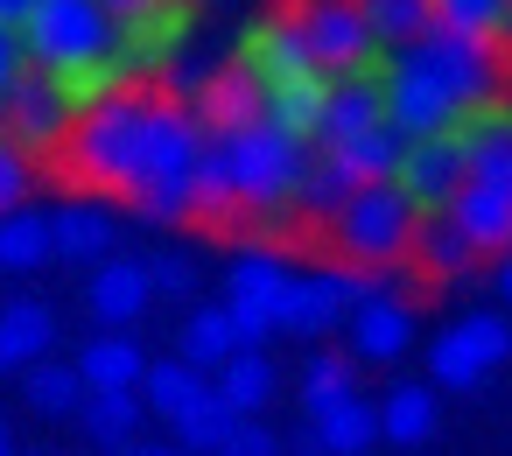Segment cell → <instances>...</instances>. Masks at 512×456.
<instances>
[{
  "label": "cell",
  "mask_w": 512,
  "mask_h": 456,
  "mask_svg": "<svg viewBox=\"0 0 512 456\" xmlns=\"http://www.w3.org/2000/svg\"><path fill=\"white\" fill-rule=\"evenodd\" d=\"M393 183H400V197H407L414 211H442V204L456 197V183H463V141H456V134H421V141H407Z\"/></svg>",
  "instance_id": "2e32d148"
},
{
  "label": "cell",
  "mask_w": 512,
  "mask_h": 456,
  "mask_svg": "<svg viewBox=\"0 0 512 456\" xmlns=\"http://www.w3.org/2000/svg\"><path fill=\"white\" fill-rule=\"evenodd\" d=\"M29 8H36V0H0V29H15V22H22Z\"/></svg>",
  "instance_id": "ee69618b"
},
{
  "label": "cell",
  "mask_w": 512,
  "mask_h": 456,
  "mask_svg": "<svg viewBox=\"0 0 512 456\" xmlns=\"http://www.w3.org/2000/svg\"><path fill=\"white\" fill-rule=\"evenodd\" d=\"M337 330H344V351H351L358 365H393V358H407V344H414V302H400V295L386 288V295H372V302H351V316H344Z\"/></svg>",
  "instance_id": "9a60e30c"
},
{
  "label": "cell",
  "mask_w": 512,
  "mask_h": 456,
  "mask_svg": "<svg viewBox=\"0 0 512 456\" xmlns=\"http://www.w3.org/2000/svg\"><path fill=\"white\" fill-rule=\"evenodd\" d=\"M386 120V92H379V64L372 71H337V78H323V106H316V148H337V141H351V134H365V127H379Z\"/></svg>",
  "instance_id": "5bb4252c"
},
{
  "label": "cell",
  "mask_w": 512,
  "mask_h": 456,
  "mask_svg": "<svg viewBox=\"0 0 512 456\" xmlns=\"http://www.w3.org/2000/svg\"><path fill=\"white\" fill-rule=\"evenodd\" d=\"M141 407L155 414V421H176L190 400H204L211 393V372H197V365H183V358H155L148 372H141Z\"/></svg>",
  "instance_id": "4dcf8cb0"
},
{
  "label": "cell",
  "mask_w": 512,
  "mask_h": 456,
  "mask_svg": "<svg viewBox=\"0 0 512 456\" xmlns=\"http://www.w3.org/2000/svg\"><path fill=\"white\" fill-rule=\"evenodd\" d=\"M407 260H414L421 281H463V274L477 267V246H470L442 211H421V218H414V239H407Z\"/></svg>",
  "instance_id": "44dd1931"
},
{
  "label": "cell",
  "mask_w": 512,
  "mask_h": 456,
  "mask_svg": "<svg viewBox=\"0 0 512 456\" xmlns=\"http://www.w3.org/2000/svg\"><path fill=\"white\" fill-rule=\"evenodd\" d=\"M512 358V323L491 316V309H470L456 316L435 344H428V386L435 393H470L484 386V372H498Z\"/></svg>",
  "instance_id": "9c48e42d"
},
{
  "label": "cell",
  "mask_w": 512,
  "mask_h": 456,
  "mask_svg": "<svg viewBox=\"0 0 512 456\" xmlns=\"http://www.w3.org/2000/svg\"><path fill=\"white\" fill-rule=\"evenodd\" d=\"M134 456H183V449H134Z\"/></svg>",
  "instance_id": "bcb514c9"
},
{
  "label": "cell",
  "mask_w": 512,
  "mask_h": 456,
  "mask_svg": "<svg viewBox=\"0 0 512 456\" xmlns=\"http://www.w3.org/2000/svg\"><path fill=\"white\" fill-rule=\"evenodd\" d=\"M155 120H162V92L148 85H127L99 106H85L64 134V176L85 183L92 197H127L155 155Z\"/></svg>",
  "instance_id": "7a4b0ae2"
},
{
  "label": "cell",
  "mask_w": 512,
  "mask_h": 456,
  "mask_svg": "<svg viewBox=\"0 0 512 456\" xmlns=\"http://www.w3.org/2000/svg\"><path fill=\"white\" fill-rule=\"evenodd\" d=\"M288 22H295L309 64H316L323 78H337V71H372V64L386 57L351 0H288Z\"/></svg>",
  "instance_id": "30bf717a"
},
{
  "label": "cell",
  "mask_w": 512,
  "mask_h": 456,
  "mask_svg": "<svg viewBox=\"0 0 512 456\" xmlns=\"http://www.w3.org/2000/svg\"><path fill=\"white\" fill-rule=\"evenodd\" d=\"M71 365H78L85 393H120V386H141L148 351H141L127 330H99V337H85V351H78Z\"/></svg>",
  "instance_id": "cb8c5ba5"
},
{
  "label": "cell",
  "mask_w": 512,
  "mask_h": 456,
  "mask_svg": "<svg viewBox=\"0 0 512 456\" xmlns=\"http://www.w3.org/2000/svg\"><path fill=\"white\" fill-rule=\"evenodd\" d=\"M351 197V176H344V162L330 155V148H316L309 141V155H302V169H295V197H288V218H330L337 204Z\"/></svg>",
  "instance_id": "4316f807"
},
{
  "label": "cell",
  "mask_w": 512,
  "mask_h": 456,
  "mask_svg": "<svg viewBox=\"0 0 512 456\" xmlns=\"http://www.w3.org/2000/svg\"><path fill=\"white\" fill-rule=\"evenodd\" d=\"M0 456H15V435H8V414H0Z\"/></svg>",
  "instance_id": "f6af8a7d"
},
{
  "label": "cell",
  "mask_w": 512,
  "mask_h": 456,
  "mask_svg": "<svg viewBox=\"0 0 512 456\" xmlns=\"http://www.w3.org/2000/svg\"><path fill=\"white\" fill-rule=\"evenodd\" d=\"M190 120H197L204 134H232V127L260 120V85H253L239 64H218V71L204 78V92L190 99Z\"/></svg>",
  "instance_id": "ffe728a7"
},
{
  "label": "cell",
  "mask_w": 512,
  "mask_h": 456,
  "mask_svg": "<svg viewBox=\"0 0 512 456\" xmlns=\"http://www.w3.org/2000/svg\"><path fill=\"white\" fill-rule=\"evenodd\" d=\"M113 239H120V218H113L106 197H64V204L50 211V260L92 267V260L113 253Z\"/></svg>",
  "instance_id": "e0dca14e"
},
{
  "label": "cell",
  "mask_w": 512,
  "mask_h": 456,
  "mask_svg": "<svg viewBox=\"0 0 512 456\" xmlns=\"http://www.w3.org/2000/svg\"><path fill=\"white\" fill-rule=\"evenodd\" d=\"M232 351H239V330H232L225 302H197V309L183 316V330H176V358L197 365V372H218Z\"/></svg>",
  "instance_id": "83f0119b"
},
{
  "label": "cell",
  "mask_w": 512,
  "mask_h": 456,
  "mask_svg": "<svg viewBox=\"0 0 512 456\" xmlns=\"http://www.w3.org/2000/svg\"><path fill=\"white\" fill-rule=\"evenodd\" d=\"M211 393L232 407V414H260L274 393H281V372H274V358H267V344H239L218 372H211Z\"/></svg>",
  "instance_id": "d4e9b609"
},
{
  "label": "cell",
  "mask_w": 512,
  "mask_h": 456,
  "mask_svg": "<svg viewBox=\"0 0 512 456\" xmlns=\"http://www.w3.org/2000/svg\"><path fill=\"white\" fill-rule=\"evenodd\" d=\"M414 204L400 197V183H351V197L323 218L330 246L344 253V267H400L407 239H414Z\"/></svg>",
  "instance_id": "8992f818"
},
{
  "label": "cell",
  "mask_w": 512,
  "mask_h": 456,
  "mask_svg": "<svg viewBox=\"0 0 512 456\" xmlns=\"http://www.w3.org/2000/svg\"><path fill=\"white\" fill-rule=\"evenodd\" d=\"M330 155L344 162V176H351V183H393V169H400V155H407V134H400L393 120H379V127H365V134L337 141Z\"/></svg>",
  "instance_id": "f546056e"
},
{
  "label": "cell",
  "mask_w": 512,
  "mask_h": 456,
  "mask_svg": "<svg viewBox=\"0 0 512 456\" xmlns=\"http://www.w3.org/2000/svg\"><path fill=\"white\" fill-rule=\"evenodd\" d=\"M50 344H57V309L50 302H29V295L0 302V379L50 358Z\"/></svg>",
  "instance_id": "d6986e66"
},
{
  "label": "cell",
  "mask_w": 512,
  "mask_h": 456,
  "mask_svg": "<svg viewBox=\"0 0 512 456\" xmlns=\"http://www.w3.org/2000/svg\"><path fill=\"white\" fill-rule=\"evenodd\" d=\"M232 421H239V414H232L218 393H204V400H190L169 428H176V449H183V456H218V442L232 435Z\"/></svg>",
  "instance_id": "e575fe53"
},
{
  "label": "cell",
  "mask_w": 512,
  "mask_h": 456,
  "mask_svg": "<svg viewBox=\"0 0 512 456\" xmlns=\"http://www.w3.org/2000/svg\"><path fill=\"white\" fill-rule=\"evenodd\" d=\"M218 169H225V190L239 204V218H260V225H288V197H295V169L309 155V141L281 134L274 120H246L232 134H204Z\"/></svg>",
  "instance_id": "5b68a950"
},
{
  "label": "cell",
  "mask_w": 512,
  "mask_h": 456,
  "mask_svg": "<svg viewBox=\"0 0 512 456\" xmlns=\"http://www.w3.org/2000/svg\"><path fill=\"white\" fill-rule=\"evenodd\" d=\"M22 71H29V57H22V36H15V29H0V92H8Z\"/></svg>",
  "instance_id": "60d3db41"
},
{
  "label": "cell",
  "mask_w": 512,
  "mask_h": 456,
  "mask_svg": "<svg viewBox=\"0 0 512 456\" xmlns=\"http://www.w3.org/2000/svg\"><path fill=\"white\" fill-rule=\"evenodd\" d=\"M99 8L120 22V15H141V8H162V0H99Z\"/></svg>",
  "instance_id": "7bdbcfd3"
},
{
  "label": "cell",
  "mask_w": 512,
  "mask_h": 456,
  "mask_svg": "<svg viewBox=\"0 0 512 456\" xmlns=\"http://www.w3.org/2000/svg\"><path fill=\"white\" fill-rule=\"evenodd\" d=\"M78 428H85L106 456H134V442H141V428H148V407H141L134 386H120V393H85V400H78Z\"/></svg>",
  "instance_id": "7402d4cb"
},
{
  "label": "cell",
  "mask_w": 512,
  "mask_h": 456,
  "mask_svg": "<svg viewBox=\"0 0 512 456\" xmlns=\"http://www.w3.org/2000/svg\"><path fill=\"white\" fill-rule=\"evenodd\" d=\"M190 29H197V8L190 0H162V8H141V15H120L113 22V50L127 64V78H162L183 50H190Z\"/></svg>",
  "instance_id": "8fae6325"
},
{
  "label": "cell",
  "mask_w": 512,
  "mask_h": 456,
  "mask_svg": "<svg viewBox=\"0 0 512 456\" xmlns=\"http://www.w3.org/2000/svg\"><path fill=\"white\" fill-rule=\"evenodd\" d=\"M372 442H379V414H372L365 393H344V400L309 414V449L316 456H365Z\"/></svg>",
  "instance_id": "603a6c76"
},
{
  "label": "cell",
  "mask_w": 512,
  "mask_h": 456,
  "mask_svg": "<svg viewBox=\"0 0 512 456\" xmlns=\"http://www.w3.org/2000/svg\"><path fill=\"white\" fill-rule=\"evenodd\" d=\"M351 8L365 15V29H372L379 50H400L421 29H435V0H351Z\"/></svg>",
  "instance_id": "836d02e7"
},
{
  "label": "cell",
  "mask_w": 512,
  "mask_h": 456,
  "mask_svg": "<svg viewBox=\"0 0 512 456\" xmlns=\"http://www.w3.org/2000/svg\"><path fill=\"white\" fill-rule=\"evenodd\" d=\"M309 456H316V449H309Z\"/></svg>",
  "instance_id": "7dc6e473"
},
{
  "label": "cell",
  "mask_w": 512,
  "mask_h": 456,
  "mask_svg": "<svg viewBox=\"0 0 512 456\" xmlns=\"http://www.w3.org/2000/svg\"><path fill=\"white\" fill-rule=\"evenodd\" d=\"M491 260H498V274H491V281H498V302L512 309V246H505V253H491Z\"/></svg>",
  "instance_id": "b9f144b4"
},
{
  "label": "cell",
  "mask_w": 512,
  "mask_h": 456,
  "mask_svg": "<svg viewBox=\"0 0 512 456\" xmlns=\"http://www.w3.org/2000/svg\"><path fill=\"white\" fill-rule=\"evenodd\" d=\"M218 456H281V435H274L260 414H239V421H232V435L218 442Z\"/></svg>",
  "instance_id": "ab89813d"
},
{
  "label": "cell",
  "mask_w": 512,
  "mask_h": 456,
  "mask_svg": "<svg viewBox=\"0 0 512 456\" xmlns=\"http://www.w3.org/2000/svg\"><path fill=\"white\" fill-rule=\"evenodd\" d=\"M435 22L484 43H512V0H435Z\"/></svg>",
  "instance_id": "8d00e7d4"
},
{
  "label": "cell",
  "mask_w": 512,
  "mask_h": 456,
  "mask_svg": "<svg viewBox=\"0 0 512 456\" xmlns=\"http://www.w3.org/2000/svg\"><path fill=\"white\" fill-rule=\"evenodd\" d=\"M288 274H295V260H288L274 239H246V246L225 260V316H232L239 344H267V337H274V309H281Z\"/></svg>",
  "instance_id": "ba28073f"
},
{
  "label": "cell",
  "mask_w": 512,
  "mask_h": 456,
  "mask_svg": "<svg viewBox=\"0 0 512 456\" xmlns=\"http://www.w3.org/2000/svg\"><path fill=\"white\" fill-rule=\"evenodd\" d=\"M344 316H351V281H344V267H295L288 288H281V309H274V337L316 344V337H330Z\"/></svg>",
  "instance_id": "7c38bea8"
},
{
  "label": "cell",
  "mask_w": 512,
  "mask_h": 456,
  "mask_svg": "<svg viewBox=\"0 0 512 456\" xmlns=\"http://www.w3.org/2000/svg\"><path fill=\"white\" fill-rule=\"evenodd\" d=\"M22 400H29L43 421H71L78 400H85V379H78V365H64V358H36V365H22Z\"/></svg>",
  "instance_id": "d6a6232c"
},
{
  "label": "cell",
  "mask_w": 512,
  "mask_h": 456,
  "mask_svg": "<svg viewBox=\"0 0 512 456\" xmlns=\"http://www.w3.org/2000/svg\"><path fill=\"white\" fill-rule=\"evenodd\" d=\"M29 190H36V155H29V148H15L8 134H0V211L29 204Z\"/></svg>",
  "instance_id": "f35d334b"
},
{
  "label": "cell",
  "mask_w": 512,
  "mask_h": 456,
  "mask_svg": "<svg viewBox=\"0 0 512 456\" xmlns=\"http://www.w3.org/2000/svg\"><path fill=\"white\" fill-rule=\"evenodd\" d=\"M505 43H484V36H463V29H421L414 43L386 50L379 57V92H386V120L421 141V134H449L470 106H491L505 99Z\"/></svg>",
  "instance_id": "6da1fadb"
},
{
  "label": "cell",
  "mask_w": 512,
  "mask_h": 456,
  "mask_svg": "<svg viewBox=\"0 0 512 456\" xmlns=\"http://www.w3.org/2000/svg\"><path fill=\"white\" fill-rule=\"evenodd\" d=\"M372 414H379V442H393V449H421V442L435 435V386L393 379L386 400H372Z\"/></svg>",
  "instance_id": "484cf974"
},
{
  "label": "cell",
  "mask_w": 512,
  "mask_h": 456,
  "mask_svg": "<svg viewBox=\"0 0 512 456\" xmlns=\"http://www.w3.org/2000/svg\"><path fill=\"white\" fill-rule=\"evenodd\" d=\"M344 393H358V358L351 351H316L302 365V414H316V407H330Z\"/></svg>",
  "instance_id": "d590c367"
},
{
  "label": "cell",
  "mask_w": 512,
  "mask_h": 456,
  "mask_svg": "<svg viewBox=\"0 0 512 456\" xmlns=\"http://www.w3.org/2000/svg\"><path fill=\"white\" fill-rule=\"evenodd\" d=\"M134 78H127V64H120V50H99V57H85V64H71V71H50V92L71 106V120L85 113V106H99V99H113V92H127Z\"/></svg>",
  "instance_id": "f1b7e54d"
},
{
  "label": "cell",
  "mask_w": 512,
  "mask_h": 456,
  "mask_svg": "<svg viewBox=\"0 0 512 456\" xmlns=\"http://www.w3.org/2000/svg\"><path fill=\"white\" fill-rule=\"evenodd\" d=\"M0 134L15 148H29V155H57L64 134H71V106L50 92L43 71H22L8 92H0Z\"/></svg>",
  "instance_id": "4fadbf2b"
},
{
  "label": "cell",
  "mask_w": 512,
  "mask_h": 456,
  "mask_svg": "<svg viewBox=\"0 0 512 456\" xmlns=\"http://www.w3.org/2000/svg\"><path fill=\"white\" fill-rule=\"evenodd\" d=\"M141 267H148V288H155L162 302H190V295H197V253L162 246V253H148Z\"/></svg>",
  "instance_id": "74e56055"
},
{
  "label": "cell",
  "mask_w": 512,
  "mask_h": 456,
  "mask_svg": "<svg viewBox=\"0 0 512 456\" xmlns=\"http://www.w3.org/2000/svg\"><path fill=\"white\" fill-rule=\"evenodd\" d=\"M15 36H22L29 71L50 78V71H71L85 57L113 50V15L99 8V0H36V8L15 22Z\"/></svg>",
  "instance_id": "52a82bcc"
},
{
  "label": "cell",
  "mask_w": 512,
  "mask_h": 456,
  "mask_svg": "<svg viewBox=\"0 0 512 456\" xmlns=\"http://www.w3.org/2000/svg\"><path fill=\"white\" fill-rule=\"evenodd\" d=\"M449 134L463 141V183L442 204V218L477 246V260H491L512 246V106H470Z\"/></svg>",
  "instance_id": "3957f363"
},
{
  "label": "cell",
  "mask_w": 512,
  "mask_h": 456,
  "mask_svg": "<svg viewBox=\"0 0 512 456\" xmlns=\"http://www.w3.org/2000/svg\"><path fill=\"white\" fill-rule=\"evenodd\" d=\"M155 302V288H148V267L134 260V253H106V260H92V281H85V309L106 323V330H127V323H141V309Z\"/></svg>",
  "instance_id": "ac0fdd59"
},
{
  "label": "cell",
  "mask_w": 512,
  "mask_h": 456,
  "mask_svg": "<svg viewBox=\"0 0 512 456\" xmlns=\"http://www.w3.org/2000/svg\"><path fill=\"white\" fill-rule=\"evenodd\" d=\"M232 64L260 85V120H274V127H281V134H295V141H309V134H316L323 71L309 64V50H302V36H295V22H288V8H281V15H260V22H246V36L232 43Z\"/></svg>",
  "instance_id": "277c9868"
},
{
  "label": "cell",
  "mask_w": 512,
  "mask_h": 456,
  "mask_svg": "<svg viewBox=\"0 0 512 456\" xmlns=\"http://www.w3.org/2000/svg\"><path fill=\"white\" fill-rule=\"evenodd\" d=\"M50 267V211H0V274H36Z\"/></svg>",
  "instance_id": "1f68e13d"
}]
</instances>
